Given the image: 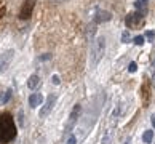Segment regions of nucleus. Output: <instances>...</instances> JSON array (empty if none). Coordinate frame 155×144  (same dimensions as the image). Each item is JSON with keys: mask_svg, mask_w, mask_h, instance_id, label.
<instances>
[{"mask_svg": "<svg viewBox=\"0 0 155 144\" xmlns=\"http://www.w3.org/2000/svg\"><path fill=\"white\" fill-rule=\"evenodd\" d=\"M16 138V125L11 114H3L0 117V144H8Z\"/></svg>", "mask_w": 155, "mask_h": 144, "instance_id": "obj_1", "label": "nucleus"}, {"mask_svg": "<svg viewBox=\"0 0 155 144\" xmlns=\"http://www.w3.org/2000/svg\"><path fill=\"white\" fill-rule=\"evenodd\" d=\"M106 51V39L104 37H97L93 43H91V51H90V66L96 67L99 64V61L102 59Z\"/></svg>", "mask_w": 155, "mask_h": 144, "instance_id": "obj_2", "label": "nucleus"}, {"mask_svg": "<svg viewBox=\"0 0 155 144\" xmlns=\"http://www.w3.org/2000/svg\"><path fill=\"white\" fill-rule=\"evenodd\" d=\"M125 22L130 29H137L139 26L144 24V16L141 13H128L125 18Z\"/></svg>", "mask_w": 155, "mask_h": 144, "instance_id": "obj_3", "label": "nucleus"}, {"mask_svg": "<svg viewBox=\"0 0 155 144\" xmlns=\"http://www.w3.org/2000/svg\"><path fill=\"white\" fill-rule=\"evenodd\" d=\"M80 112H82V106L75 104L74 109H72V112H71V115H69V120H67V125H66V133H71V131L74 130V126H75L77 120H78Z\"/></svg>", "mask_w": 155, "mask_h": 144, "instance_id": "obj_4", "label": "nucleus"}, {"mask_svg": "<svg viewBox=\"0 0 155 144\" xmlns=\"http://www.w3.org/2000/svg\"><path fill=\"white\" fill-rule=\"evenodd\" d=\"M13 58H15V50H7L5 53H2V56H0V74L8 71Z\"/></svg>", "mask_w": 155, "mask_h": 144, "instance_id": "obj_5", "label": "nucleus"}, {"mask_svg": "<svg viewBox=\"0 0 155 144\" xmlns=\"http://www.w3.org/2000/svg\"><path fill=\"white\" fill-rule=\"evenodd\" d=\"M37 0H24V3H22V8L19 11V18L21 19H27L31 18L32 11H34V7H35Z\"/></svg>", "mask_w": 155, "mask_h": 144, "instance_id": "obj_6", "label": "nucleus"}, {"mask_svg": "<svg viewBox=\"0 0 155 144\" xmlns=\"http://www.w3.org/2000/svg\"><path fill=\"white\" fill-rule=\"evenodd\" d=\"M54 102H56V95H50L47 98V101H45V104L42 106V109H40V117H47V115L53 111L54 107Z\"/></svg>", "mask_w": 155, "mask_h": 144, "instance_id": "obj_7", "label": "nucleus"}, {"mask_svg": "<svg viewBox=\"0 0 155 144\" xmlns=\"http://www.w3.org/2000/svg\"><path fill=\"white\" fill-rule=\"evenodd\" d=\"M43 102V96L42 93H32L29 96V106L31 107H37V106H42Z\"/></svg>", "mask_w": 155, "mask_h": 144, "instance_id": "obj_8", "label": "nucleus"}, {"mask_svg": "<svg viewBox=\"0 0 155 144\" xmlns=\"http://www.w3.org/2000/svg\"><path fill=\"white\" fill-rule=\"evenodd\" d=\"M147 2L149 0H136L134 2V8L137 10V13H141L142 16L147 13Z\"/></svg>", "mask_w": 155, "mask_h": 144, "instance_id": "obj_9", "label": "nucleus"}, {"mask_svg": "<svg viewBox=\"0 0 155 144\" xmlns=\"http://www.w3.org/2000/svg\"><path fill=\"white\" fill-rule=\"evenodd\" d=\"M112 15L109 13V11H97L96 13V18H94V22H102V21H110Z\"/></svg>", "mask_w": 155, "mask_h": 144, "instance_id": "obj_10", "label": "nucleus"}, {"mask_svg": "<svg viewBox=\"0 0 155 144\" xmlns=\"http://www.w3.org/2000/svg\"><path fill=\"white\" fill-rule=\"evenodd\" d=\"M11 96H13V90H11V88H8L7 91H3V93L0 95V106L7 104V102L11 99Z\"/></svg>", "mask_w": 155, "mask_h": 144, "instance_id": "obj_11", "label": "nucleus"}, {"mask_svg": "<svg viewBox=\"0 0 155 144\" xmlns=\"http://www.w3.org/2000/svg\"><path fill=\"white\" fill-rule=\"evenodd\" d=\"M38 83H40V79H38V75H35V74L27 79V86H29L31 90H35L38 86Z\"/></svg>", "mask_w": 155, "mask_h": 144, "instance_id": "obj_12", "label": "nucleus"}, {"mask_svg": "<svg viewBox=\"0 0 155 144\" xmlns=\"http://www.w3.org/2000/svg\"><path fill=\"white\" fill-rule=\"evenodd\" d=\"M152 139H153V131L146 130L144 135H142V141H144L146 144H149V142H152Z\"/></svg>", "mask_w": 155, "mask_h": 144, "instance_id": "obj_13", "label": "nucleus"}, {"mask_svg": "<svg viewBox=\"0 0 155 144\" xmlns=\"http://www.w3.org/2000/svg\"><path fill=\"white\" fill-rule=\"evenodd\" d=\"M122 42H123V43H128V42H130V31H125V32L122 34Z\"/></svg>", "mask_w": 155, "mask_h": 144, "instance_id": "obj_14", "label": "nucleus"}, {"mask_svg": "<svg viewBox=\"0 0 155 144\" xmlns=\"http://www.w3.org/2000/svg\"><path fill=\"white\" fill-rule=\"evenodd\" d=\"M134 43L136 45H142V43H144V37H142V35H136L134 37Z\"/></svg>", "mask_w": 155, "mask_h": 144, "instance_id": "obj_15", "label": "nucleus"}, {"mask_svg": "<svg viewBox=\"0 0 155 144\" xmlns=\"http://www.w3.org/2000/svg\"><path fill=\"white\" fill-rule=\"evenodd\" d=\"M128 71H130V72H136V71H137V64H136V62H130Z\"/></svg>", "mask_w": 155, "mask_h": 144, "instance_id": "obj_16", "label": "nucleus"}, {"mask_svg": "<svg viewBox=\"0 0 155 144\" xmlns=\"http://www.w3.org/2000/svg\"><path fill=\"white\" fill-rule=\"evenodd\" d=\"M146 37L152 42V40L155 39V32H153V31H147V32H146Z\"/></svg>", "mask_w": 155, "mask_h": 144, "instance_id": "obj_17", "label": "nucleus"}, {"mask_svg": "<svg viewBox=\"0 0 155 144\" xmlns=\"http://www.w3.org/2000/svg\"><path fill=\"white\" fill-rule=\"evenodd\" d=\"M18 122H19L21 126L24 125V119H22V111H19V114H18Z\"/></svg>", "mask_w": 155, "mask_h": 144, "instance_id": "obj_18", "label": "nucleus"}, {"mask_svg": "<svg viewBox=\"0 0 155 144\" xmlns=\"http://www.w3.org/2000/svg\"><path fill=\"white\" fill-rule=\"evenodd\" d=\"M51 82H53L54 85H59V83H61V80H59L58 75H53V77H51Z\"/></svg>", "mask_w": 155, "mask_h": 144, "instance_id": "obj_19", "label": "nucleus"}, {"mask_svg": "<svg viewBox=\"0 0 155 144\" xmlns=\"http://www.w3.org/2000/svg\"><path fill=\"white\" fill-rule=\"evenodd\" d=\"M75 136H69V139H67V144H75Z\"/></svg>", "mask_w": 155, "mask_h": 144, "instance_id": "obj_20", "label": "nucleus"}, {"mask_svg": "<svg viewBox=\"0 0 155 144\" xmlns=\"http://www.w3.org/2000/svg\"><path fill=\"white\" fill-rule=\"evenodd\" d=\"M50 3H64V2H69V0H48Z\"/></svg>", "mask_w": 155, "mask_h": 144, "instance_id": "obj_21", "label": "nucleus"}, {"mask_svg": "<svg viewBox=\"0 0 155 144\" xmlns=\"http://www.w3.org/2000/svg\"><path fill=\"white\" fill-rule=\"evenodd\" d=\"M50 58H51V56H50V55L47 53V55H43V56H40V61H47V59H50Z\"/></svg>", "mask_w": 155, "mask_h": 144, "instance_id": "obj_22", "label": "nucleus"}, {"mask_svg": "<svg viewBox=\"0 0 155 144\" xmlns=\"http://www.w3.org/2000/svg\"><path fill=\"white\" fill-rule=\"evenodd\" d=\"M109 141H110V136H106V139H102V144H109Z\"/></svg>", "mask_w": 155, "mask_h": 144, "instance_id": "obj_23", "label": "nucleus"}, {"mask_svg": "<svg viewBox=\"0 0 155 144\" xmlns=\"http://www.w3.org/2000/svg\"><path fill=\"white\" fill-rule=\"evenodd\" d=\"M152 125L155 126V115H153V117H152Z\"/></svg>", "mask_w": 155, "mask_h": 144, "instance_id": "obj_24", "label": "nucleus"}, {"mask_svg": "<svg viewBox=\"0 0 155 144\" xmlns=\"http://www.w3.org/2000/svg\"><path fill=\"white\" fill-rule=\"evenodd\" d=\"M152 80H153V83H155V72H153V77H152Z\"/></svg>", "mask_w": 155, "mask_h": 144, "instance_id": "obj_25", "label": "nucleus"}, {"mask_svg": "<svg viewBox=\"0 0 155 144\" xmlns=\"http://www.w3.org/2000/svg\"><path fill=\"white\" fill-rule=\"evenodd\" d=\"M2 13H3V10H2V8H0V16H2Z\"/></svg>", "mask_w": 155, "mask_h": 144, "instance_id": "obj_26", "label": "nucleus"}, {"mask_svg": "<svg viewBox=\"0 0 155 144\" xmlns=\"http://www.w3.org/2000/svg\"><path fill=\"white\" fill-rule=\"evenodd\" d=\"M123 144H130V142H128V141H126V142H123Z\"/></svg>", "mask_w": 155, "mask_h": 144, "instance_id": "obj_27", "label": "nucleus"}, {"mask_svg": "<svg viewBox=\"0 0 155 144\" xmlns=\"http://www.w3.org/2000/svg\"><path fill=\"white\" fill-rule=\"evenodd\" d=\"M153 67H155V61H153Z\"/></svg>", "mask_w": 155, "mask_h": 144, "instance_id": "obj_28", "label": "nucleus"}]
</instances>
